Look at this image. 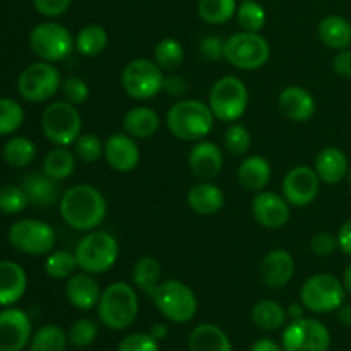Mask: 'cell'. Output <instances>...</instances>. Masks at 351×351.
<instances>
[{
    "mask_svg": "<svg viewBox=\"0 0 351 351\" xmlns=\"http://www.w3.org/2000/svg\"><path fill=\"white\" fill-rule=\"evenodd\" d=\"M160 115L156 113V110L149 108V106H136L123 117V130L134 139L153 137L160 129Z\"/></svg>",
    "mask_w": 351,
    "mask_h": 351,
    "instance_id": "f1b7e54d",
    "label": "cell"
},
{
    "mask_svg": "<svg viewBox=\"0 0 351 351\" xmlns=\"http://www.w3.org/2000/svg\"><path fill=\"white\" fill-rule=\"evenodd\" d=\"M266 10L256 0H243L237 9V21L242 31L259 33L266 26Z\"/></svg>",
    "mask_w": 351,
    "mask_h": 351,
    "instance_id": "f35d334b",
    "label": "cell"
},
{
    "mask_svg": "<svg viewBox=\"0 0 351 351\" xmlns=\"http://www.w3.org/2000/svg\"><path fill=\"white\" fill-rule=\"evenodd\" d=\"M189 351H233L228 335L215 324H199L189 336Z\"/></svg>",
    "mask_w": 351,
    "mask_h": 351,
    "instance_id": "83f0119b",
    "label": "cell"
},
{
    "mask_svg": "<svg viewBox=\"0 0 351 351\" xmlns=\"http://www.w3.org/2000/svg\"><path fill=\"white\" fill-rule=\"evenodd\" d=\"M271 57L269 41L259 33L240 31L225 40V60L242 71H257Z\"/></svg>",
    "mask_w": 351,
    "mask_h": 351,
    "instance_id": "9c48e42d",
    "label": "cell"
},
{
    "mask_svg": "<svg viewBox=\"0 0 351 351\" xmlns=\"http://www.w3.org/2000/svg\"><path fill=\"white\" fill-rule=\"evenodd\" d=\"M105 160L120 173L132 171L139 165L141 151L136 139L129 134H112L105 141Z\"/></svg>",
    "mask_w": 351,
    "mask_h": 351,
    "instance_id": "d6986e66",
    "label": "cell"
},
{
    "mask_svg": "<svg viewBox=\"0 0 351 351\" xmlns=\"http://www.w3.org/2000/svg\"><path fill=\"white\" fill-rule=\"evenodd\" d=\"M319 40L331 50H345L351 47V23L343 16H326L317 27Z\"/></svg>",
    "mask_w": 351,
    "mask_h": 351,
    "instance_id": "f546056e",
    "label": "cell"
},
{
    "mask_svg": "<svg viewBox=\"0 0 351 351\" xmlns=\"http://www.w3.org/2000/svg\"><path fill=\"white\" fill-rule=\"evenodd\" d=\"M167 127L177 139L197 141L206 139L215 125V115L208 103L201 99H182L167 112Z\"/></svg>",
    "mask_w": 351,
    "mask_h": 351,
    "instance_id": "7a4b0ae2",
    "label": "cell"
},
{
    "mask_svg": "<svg viewBox=\"0 0 351 351\" xmlns=\"http://www.w3.org/2000/svg\"><path fill=\"white\" fill-rule=\"evenodd\" d=\"M77 269V261H75L74 252L67 250H55L48 254L45 261V271L53 280H67Z\"/></svg>",
    "mask_w": 351,
    "mask_h": 351,
    "instance_id": "ab89813d",
    "label": "cell"
},
{
    "mask_svg": "<svg viewBox=\"0 0 351 351\" xmlns=\"http://www.w3.org/2000/svg\"><path fill=\"white\" fill-rule=\"evenodd\" d=\"M96 336H98V324L91 319H77L72 322L67 331L69 343L74 348H86L95 341Z\"/></svg>",
    "mask_w": 351,
    "mask_h": 351,
    "instance_id": "ee69618b",
    "label": "cell"
},
{
    "mask_svg": "<svg viewBox=\"0 0 351 351\" xmlns=\"http://www.w3.org/2000/svg\"><path fill=\"white\" fill-rule=\"evenodd\" d=\"M41 130L55 146H71L82 130V117L77 106L69 101H53L43 110Z\"/></svg>",
    "mask_w": 351,
    "mask_h": 351,
    "instance_id": "8992f818",
    "label": "cell"
},
{
    "mask_svg": "<svg viewBox=\"0 0 351 351\" xmlns=\"http://www.w3.org/2000/svg\"><path fill=\"white\" fill-rule=\"evenodd\" d=\"M345 285L335 274L321 273L308 278L300 290V302L314 314L336 312L345 304Z\"/></svg>",
    "mask_w": 351,
    "mask_h": 351,
    "instance_id": "ba28073f",
    "label": "cell"
},
{
    "mask_svg": "<svg viewBox=\"0 0 351 351\" xmlns=\"http://www.w3.org/2000/svg\"><path fill=\"white\" fill-rule=\"evenodd\" d=\"M250 351H285L283 346L278 345L276 341L269 338H263L257 339L252 346H250Z\"/></svg>",
    "mask_w": 351,
    "mask_h": 351,
    "instance_id": "11a10c76",
    "label": "cell"
},
{
    "mask_svg": "<svg viewBox=\"0 0 351 351\" xmlns=\"http://www.w3.org/2000/svg\"><path fill=\"white\" fill-rule=\"evenodd\" d=\"M29 47L41 60L55 64L65 60L75 48V43L67 27L53 21H47L31 29Z\"/></svg>",
    "mask_w": 351,
    "mask_h": 351,
    "instance_id": "7c38bea8",
    "label": "cell"
},
{
    "mask_svg": "<svg viewBox=\"0 0 351 351\" xmlns=\"http://www.w3.org/2000/svg\"><path fill=\"white\" fill-rule=\"evenodd\" d=\"M336 312H338V321L341 322L345 328H351V305L343 304Z\"/></svg>",
    "mask_w": 351,
    "mask_h": 351,
    "instance_id": "680465c9",
    "label": "cell"
},
{
    "mask_svg": "<svg viewBox=\"0 0 351 351\" xmlns=\"http://www.w3.org/2000/svg\"><path fill=\"white\" fill-rule=\"evenodd\" d=\"M21 189L26 194L29 206L34 208H48V206L55 204L60 195V185L58 180L48 177L47 173H40V171H33L27 173L21 182Z\"/></svg>",
    "mask_w": 351,
    "mask_h": 351,
    "instance_id": "7402d4cb",
    "label": "cell"
},
{
    "mask_svg": "<svg viewBox=\"0 0 351 351\" xmlns=\"http://www.w3.org/2000/svg\"><path fill=\"white\" fill-rule=\"evenodd\" d=\"M252 216L264 228L280 230L290 219V204L276 192L261 191L252 201Z\"/></svg>",
    "mask_w": 351,
    "mask_h": 351,
    "instance_id": "e0dca14e",
    "label": "cell"
},
{
    "mask_svg": "<svg viewBox=\"0 0 351 351\" xmlns=\"http://www.w3.org/2000/svg\"><path fill=\"white\" fill-rule=\"evenodd\" d=\"M199 51H201L202 57L206 60H219V58H225V40H221L216 34H209V36L202 38L201 43H199Z\"/></svg>",
    "mask_w": 351,
    "mask_h": 351,
    "instance_id": "c3c4849f",
    "label": "cell"
},
{
    "mask_svg": "<svg viewBox=\"0 0 351 351\" xmlns=\"http://www.w3.org/2000/svg\"><path fill=\"white\" fill-rule=\"evenodd\" d=\"M120 81L130 98L144 101L163 91V69L149 58H136L123 67Z\"/></svg>",
    "mask_w": 351,
    "mask_h": 351,
    "instance_id": "8fae6325",
    "label": "cell"
},
{
    "mask_svg": "<svg viewBox=\"0 0 351 351\" xmlns=\"http://www.w3.org/2000/svg\"><path fill=\"white\" fill-rule=\"evenodd\" d=\"M336 239H338V249H341L343 254L351 257V219L339 228Z\"/></svg>",
    "mask_w": 351,
    "mask_h": 351,
    "instance_id": "db71d44e",
    "label": "cell"
},
{
    "mask_svg": "<svg viewBox=\"0 0 351 351\" xmlns=\"http://www.w3.org/2000/svg\"><path fill=\"white\" fill-rule=\"evenodd\" d=\"M187 206L195 215H216L225 206V194L211 182H199L187 192Z\"/></svg>",
    "mask_w": 351,
    "mask_h": 351,
    "instance_id": "4316f807",
    "label": "cell"
},
{
    "mask_svg": "<svg viewBox=\"0 0 351 351\" xmlns=\"http://www.w3.org/2000/svg\"><path fill=\"white\" fill-rule=\"evenodd\" d=\"M348 182H350V187H351V168H350V171H348Z\"/></svg>",
    "mask_w": 351,
    "mask_h": 351,
    "instance_id": "94428289",
    "label": "cell"
},
{
    "mask_svg": "<svg viewBox=\"0 0 351 351\" xmlns=\"http://www.w3.org/2000/svg\"><path fill=\"white\" fill-rule=\"evenodd\" d=\"M34 9L45 17H58L71 7L72 0H33Z\"/></svg>",
    "mask_w": 351,
    "mask_h": 351,
    "instance_id": "f907efd6",
    "label": "cell"
},
{
    "mask_svg": "<svg viewBox=\"0 0 351 351\" xmlns=\"http://www.w3.org/2000/svg\"><path fill=\"white\" fill-rule=\"evenodd\" d=\"M27 276L23 266L14 261H0V305L10 307L24 297Z\"/></svg>",
    "mask_w": 351,
    "mask_h": 351,
    "instance_id": "cb8c5ba5",
    "label": "cell"
},
{
    "mask_svg": "<svg viewBox=\"0 0 351 351\" xmlns=\"http://www.w3.org/2000/svg\"><path fill=\"white\" fill-rule=\"evenodd\" d=\"M29 206L26 194L17 185L0 187V213L2 215H19Z\"/></svg>",
    "mask_w": 351,
    "mask_h": 351,
    "instance_id": "f6af8a7d",
    "label": "cell"
},
{
    "mask_svg": "<svg viewBox=\"0 0 351 351\" xmlns=\"http://www.w3.org/2000/svg\"><path fill=\"white\" fill-rule=\"evenodd\" d=\"M163 89L170 96H184L187 91V82L182 75H170V77H165Z\"/></svg>",
    "mask_w": 351,
    "mask_h": 351,
    "instance_id": "f5cc1de1",
    "label": "cell"
},
{
    "mask_svg": "<svg viewBox=\"0 0 351 351\" xmlns=\"http://www.w3.org/2000/svg\"><path fill=\"white\" fill-rule=\"evenodd\" d=\"M314 170L317 171L321 182L329 185H336L348 177L350 165L348 158L341 149L335 146H328L319 151L314 161Z\"/></svg>",
    "mask_w": 351,
    "mask_h": 351,
    "instance_id": "d4e9b609",
    "label": "cell"
},
{
    "mask_svg": "<svg viewBox=\"0 0 351 351\" xmlns=\"http://www.w3.org/2000/svg\"><path fill=\"white\" fill-rule=\"evenodd\" d=\"M278 106L291 122H308L315 113V99L302 86H288L280 93Z\"/></svg>",
    "mask_w": 351,
    "mask_h": 351,
    "instance_id": "44dd1931",
    "label": "cell"
},
{
    "mask_svg": "<svg viewBox=\"0 0 351 351\" xmlns=\"http://www.w3.org/2000/svg\"><path fill=\"white\" fill-rule=\"evenodd\" d=\"M332 71L343 79H351V48L339 50L332 58Z\"/></svg>",
    "mask_w": 351,
    "mask_h": 351,
    "instance_id": "816d5d0a",
    "label": "cell"
},
{
    "mask_svg": "<svg viewBox=\"0 0 351 351\" xmlns=\"http://www.w3.org/2000/svg\"><path fill=\"white\" fill-rule=\"evenodd\" d=\"M343 285H345L346 293L351 295V264L345 269V274H343Z\"/></svg>",
    "mask_w": 351,
    "mask_h": 351,
    "instance_id": "91938a15",
    "label": "cell"
},
{
    "mask_svg": "<svg viewBox=\"0 0 351 351\" xmlns=\"http://www.w3.org/2000/svg\"><path fill=\"white\" fill-rule=\"evenodd\" d=\"M117 351H160V343L149 332H132L119 343Z\"/></svg>",
    "mask_w": 351,
    "mask_h": 351,
    "instance_id": "7dc6e473",
    "label": "cell"
},
{
    "mask_svg": "<svg viewBox=\"0 0 351 351\" xmlns=\"http://www.w3.org/2000/svg\"><path fill=\"white\" fill-rule=\"evenodd\" d=\"M67 332L57 324L41 326L29 341V351H65L67 350Z\"/></svg>",
    "mask_w": 351,
    "mask_h": 351,
    "instance_id": "d590c367",
    "label": "cell"
},
{
    "mask_svg": "<svg viewBox=\"0 0 351 351\" xmlns=\"http://www.w3.org/2000/svg\"><path fill=\"white\" fill-rule=\"evenodd\" d=\"M65 295L72 307L79 308V311H91L98 305L99 298H101V290L93 274L82 271V273L72 274L69 278L67 285H65Z\"/></svg>",
    "mask_w": 351,
    "mask_h": 351,
    "instance_id": "603a6c76",
    "label": "cell"
},
{
    "mask_svg": "<svg viewBox=\"0 0 351 351\" xmlns=\"http://www.w3.org/2000/svg\"><path fill=\"white\" fill-rule=\"evenodd\" d=\"M321 189V178L317 171L307 165L295 167L285 175L281 184V195L295 208H307L315 201Z\"/></svg>",
    "mask_w": 351,
    "mask_h": 351,
    "instance_id": "9a60e30c",
    "label": "cell"
},
{
    "mask_svg": "<svg viewBox=\"0 0 351 351\" xmlns=\"http://www.w3.org/2000/svg\"><path fill=\"white\" fill-rule=\"evenodd\" d=\"M74 43L82 57H98L108 47V33L99 24H88L75 34Z\"/></svg>",
    "mask_w": 351,
    "mask_h": 351,
    "instance_id": "d6a6232c",
    "label": "cell"
},
{
    "mask_svg": "<svg viewBox=\"0 0 351 351\" xmlns=\"http://www.w3.org/2000/svg\"><path fill=\"white\" fill-rule=\"evenodd\" d=\"M304 304L302 302H295V304H290L287 308V314H288V319L290 321H297V319H302L304 317Z\"/></svg>",
    "mask_w": 351,
    "mask_h": 351,
    "instance_id": "9f6ffc18",
    "label": "cell"
},
{
    "mask_svg": "<svg viewBox=\"0 0 351 351\" xmlns=\"http://www.w3.org/2000/svg\"><path fill=\"white\" fill-rule=\"evenodd\" d=\"M74 154L82 163H95L105 156V143L95 134H81L74 143Z\"/></svg>",
    "mask_w": 351,
    "mask_h": 351,
    "instance_id": "b9f144b4",
    "label": "cell"
},
{
    "mask_svg": "<svg viewBox=\"0 0 351 351\" xmlns=\"http://www.w3.org/2000/svg\"><path fill=\"white\" fill-rule=\"evenodd\" d=\"M208 105L215 119L233 123L245 113L249 105V89L242 79L225 75L213 84Z\"/></svg>",
    "mask_w": 351,
    "mask_h": 351,
    "instance_id": "52a82bcc",
    "label": "cell"
},
{
    "mask_svg": "<svg viewBox=\"0 0 351 351\" xmlns=\"http://www.w3.org/2000/svg\"><path fill=\"white\" fill-rule=\"evenodd\" d=\"M75 160L77 158H75V154L72 151H69L64 146H57L51 151H48V154L45 156L43 171L48 177L62 182L74 173Z\"/></svg>",
    "mask_w": 351,
    "mask_h": 351,
    "instance_id": "836d02e7",
    "label": "cell"
},
{
    "mask_svg": "<svg viewBox=\"0 0 351 351\" xmlns=\"http://www.w3.org/2000/svg\"><path fill=\"white\" fill-rule=\"evenodd\" d=\"M293 274V257L283 249H274L267 252L261 263V278H263V283L271 290H280V288L287 287Z\"/></svg>",
    "mask_w": 351,
    "mask_h": 351,
    "instance_id": "ffe728a7",
    "label": "cell"
},
{
    "mask_svg": "<svg viewBox=\"0 0 351 351\" xmlns=\"http://www.w3.org/2000/svg\"><path fill=\"white\" fill-rule=\"evenodd\" d=\"M185 57L184 47L175 38H163L158 41L156 48H154V62L160 65L165 71H175L182 65Z\"/></svg>",
    "mask_w": 351,
    "mask_h": 351,
    "instance_id": "74e56055",
    "label": "cell"
},
{
    "mask_svg": "<svg viewBox=\"0 0 351 351\" xmlns=\"http://www.w3.org/2000/svg\"><path fill=\"white\" fill-rule=\"evenodd\" d=\"M60 91L64 95L65 101L72 103V105H82V103L88 101L89 98V86L84 79L81 77H72L67 79H62V84H60Z\"/></svg>",
    "mask_w": 351,
    "mask_h": 351,
    "instance_id": "bcb514c9",
    "label": "cell"
},
{
    "mask_svg": "<svg viewBox=\"0 0 351 351\" xmlns=\"http://www.w3.org/2000/svg\"><path fill=\"white\" fill-rule=\"evenodd\" d=\"M336 249H338V239H336V237H332L331 233L321 232V233H317V235L312 237L311 250L317 257L331 256Z\"/></svg>",
    "mask_w": 351,
    "mask_h": 351,
    "instance_id": "681fc988",
    "label": "cell"
},
{
    "mask_svg": "<svg viewBox=\"0 0 351 351\" xmlns=\"http://www.w3.org/2000/svg\"><path fill=\"white\" fill-rule=\"evenodd\" d=\"M151 298L160 314L170 322L185 324L197 314V297L180 280L161 281Z\"/></svg>",
    "mask_w": 351,
    "mask_h": 351,
    "instance_id": "5b68a950",
    "label": "cell"
},
{
    "mask_svg": "<svg viewBox=\"0 0 351 351\" xmlns=\"http://www.w3.org/2000/svg\"><path fill=\"white\" fill-rule=\"evenodd\" d=\"M33 338L29 315L16 307L0 312V351H23Z\"/></svg>",
    "mask_w": 351,
    "mask_h": 351,
    "instance_id": "2e32d148",
    "label": "cell"
},
{
    "mask_svg": "<svg viewBox=\"0 0 351 351\" xmlns=\"http://www.w3.org/2000/svg\"><path fill=\"white\" fill-rule=\"evenodd\" d=\"M3 160L12 168H26L36 158V146L31 139L23 136H16L7 141L3 146Z\"/></svg>",
    "mask_w": 351,
    "mask_h": 351,
    "instance_id": "e575fe53",
    "label": "cell"
},
{
    "mask_svg": "<svg viewBox=\"0 0 351 351\" xmlns=\"http://www.w3.org/2000/svg\"><path fill=\"white\" fill-rule=\"evenodd\" d=\"M96 308L99 321L105 328L123 331L136 322L139 314V298L134 287L117 281L101 291V298Z\"/></svg>",
    "mask_w": 351,
    "mask_h": 351,
    "instance_id": "3957f363",
    "label": "cell"
},
{
    "mask_svg": "<svg viewBox=\"0 0 351 351\" xmlns=\"http://www.w3.org/2000/svg\"><path fill=\"white\" fill-rule=\"evenodd\" d=\"M223 158L221 149L211 141H197L189 151V168L201 182H211L221 173Z\"/></svg>",
    "mask_w": 351,
    "mask_h": 351,
    "instance_id": "ac0fdd59",
    "label": "cell"
},
{
    "mask_svg": "<svg viewBox=\"0 0 351 351\" xmlns=\"http://www.w3.org/2000/svg\"><path fill=\"white\" fill-rule=\"evenodd\" d=\"M62 84L60 71L50 62H34L27 65L17 79V91L26 101H48L57 95Z\"/></svg>",
    "mask_w": 351,
    "mask_h": 351,
    "instance_id": "4fadbf2b",
    "label": "cell"
},
{
    "mask_svg": "<svg viewBox=\"0 0 351 351\" xmlns=\"http://www.w3.org/2000/svg\"><path fill=\"white\" fill-rule=\"evenodd\" d=\"M254 326L263 331H278L287 324V308L274 300H261L254 305L250 312Z\"/></svg>",
    "mask_w": 351,
    "mask_h": 351,
    "instance_id": "1f68e13d",
    "label": "cell"
},
{
    "mask_svg": "<svg viewBox=\"0 0 351 351\" xmlns=\"http://www.w3.org/2000/svg\"><path fill=\"white\" fill-rule=\"evenodd\" d=\"M119 250V242L112 233L93 230L75 245L74 256L79 269L95 276L115 266Z\"/></svg>",
    "mask_w": 351,
    "mask_h": 351,
    "instance_id": "277c9868",
    "label": "cell"
},
{
    "mask_svg": "<svg viewBox=\"0 0 351 351\" xmlns=\"http://www.w3.org/2000/svg\"><path fill=\"white\" fill-rule=\"evenodd\" d=\"M24 122V108L12 98H0V136L14 134Z\"/></svg>",
    "mask_w": 351,
    "mask_h": 351,
    "instance_id": "60d3db41",
    "label": "cell"
},
{
    "mask_svg": "<svg viewBox=\"0 0 351 351\" xmlns=\"http://www.w3.org/2000/svg\"><path fill=\"white\" fill-rule=\"evenodd\" d=\"M273 175L271 163L264 156H249L240 163L237 170V178L243 191L247 192H261L267 187Z\"/></svg>",
    "mask_w": 351,
    "mask_h": 351,
    "instance_id": "484cf974",
    "label": "cell"
},
{
    "mask_svg": "<svg viewBox=\"0 0 351 351\" xmlns=\"http://www.w3.org/2000/svg\"><path fill=\"white\" fill-rule=\"evenodd\" d=\"M60 216L71 228L91 232L98 228L106 216V199L93 185H74L58 201Z\"/></svg>",
    "mask_w": 351,
    "mask_h": 351,
    "instance_id": "6da1fadb",
    "label": "cell"
},
{
    "mask_svg": "<svg viewBox=\"0 0 351 351\" xmlns=\"http://www.w3.org/2000/svg\"><path fill=\"white\" fill-rule=\"evenodd\" d=\"M252 146V136L242 123H232L225 132V147L230 154L243 156Z\"/></svg>",
    "mask_w": 351,
    "mask_h": 351,
    "instance_id": "7bdbcfd3",
    "label": "cell"
},
{
    "mask_svg": "<svg viewBox=\"0 0 351 351\" xmlns=\"http://www.w3.org/2000/svg\"><path fill=\"white\" fill-rule=\"evenodd\" d=\"M149 335L153 336L158 343H160V341H163V339H167L168 328L165 324H161V322H156V324H153V328L149 329Z\"/></svg>",
    "mask_w": 351,
    "mask_h": 351,
    "instance_id": "6f0895ef",
    "label": "cell"
},
{
    "mask_svg": "<svg viewBox=\"0 0 351 351\" xmlns=\"http://www.w3.org/2000/svg\"><path fill=\"white\" fill-rule=\"evenodd\" d=\"M281 346L285 351H328L331 332L317 319L302 317L285 328Z\"/></svg>",
    "mask_w": 351,
    "mask_h": 351,
    "instance_id": "5bb4252c",
    "label": "cell"
},
{
    "mask_svg": "<svg viewBox=\"0 0 351 351\" xmlns=\"http://www.w3.org/2000/svg\"><path fill=\"white\" fill-rule=\"evenodd\" d=\"M237 0H199L197 12L204 23L225 24L237 14Z\"/></svg>",
    "mask_w": 351,
    "mask_h": 351,
    "instance_id": "8d00e7d4",
    "label": "cell"
},
{
    "mask_svg": "<svg viewBox=\"0 0 351 351\" xmlns=\"http://www.w3.org/2000/svg\"><path fill=\"white\" fill-rule=\"evenodd\" d=\"M163 267L160 261L153 256H143L136 261L132 269V281L144 295L151 297L161 283Z\"/></svg>",
    "mask_w": 351,
    "mask_h": 351,
    "instance_id": "4dcf8cb0",
    "label": "cell"
},
{
    "mask_svg": "<svg viewBox=\"0 0 351 351\" xmlns=\"http://www.w3.org/2000/svg\"><path fill=\"white\" fill-rule=\"evenodd\" d=\"M7 240L14 250L26 256H48L53 250L55 230L41 219H19L7 232Z\"/></svg>",
    "mask_w": 351,
    "mask_h": 351,
    "instance_id": "30bf717a",
    "label": "cell"
}]
</instances>
